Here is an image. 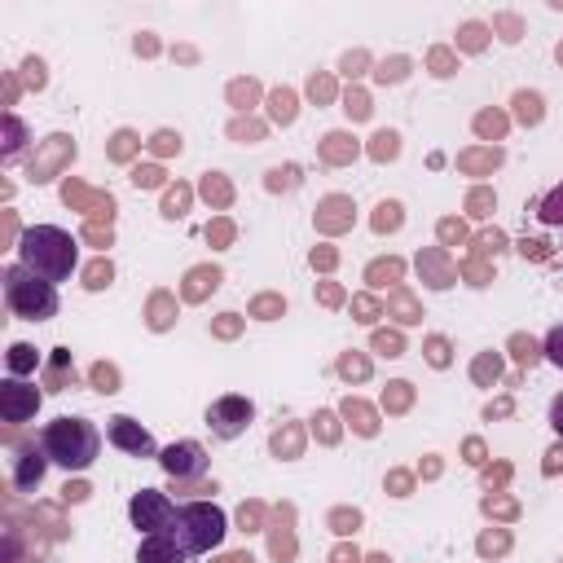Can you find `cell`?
<instances>
[{"mask_svg": "<svg viewBox=\"0 0 563 563\" xmlns=\"http://www.w3.org/2000/svg\"><path fill=\"white\" fill-rule=\"evenodd\" d=\"M22 145H26V132H22L18 114L9 110V114H4V145H0V158H4V163H13V158L22 154Z\"/></svg>", "mask_w": 563, "mask_h": 563, "instance_id": "cell-12", "label": "cell"}, {"mask_svg": "<svg viewBox=\"0 0 563 563\" xmlns=\"http://www.w3.org/2000/svg\"><path fill=\"white\" fill-rule=\"evenodd\" d=\"M40 400H44V391H40L35 383L9 374V378L0 383V422H9V427L31 422V418L40 413Z\"/></svg>", "mask_w": 563, "mask_h": 563, "instance_id": "cell-7", "label": "cell"}, {"mask_svg": "<svg viewBox=\"0 0 563 563\" xmlns=\"http://www.w3.org/2000/svg\"><path fill=\"white\" fill-rule=\"evenodd\" d=\"M537 211H541V220H545V224H563V180L541 198V207H537Z\"/></svg>", "mask_w": 563, "mask_h": 563, "instance_id": "cell-13", "label": "cell"}, {"mask_svg": "<svg viewBox=\"0 0 563 563\" xmlns=\"http://www.w3.org/2000/svg\"><path fill=\"white\" fill-rule=\"evenodd\" d=\"M128 519H132V528H136L141 537L167 532L172 519H176V501H172L167 493H158V488H141V493H132V501H128Z\"/></svg>", "mask_w": 563, "mask_h": 563, "instance_id": "cell-6", "label": "cell"}, {"mask_svg": "<svg viewBox=\"0 0 563 563\" xmlns=\"http://www.w3.org/2000/svg\"><path fill=\"white\" fill-rule=\"evenodd\" d=\"M251 422H255V405H251L246 396H238V391L216 396V400L207 405V427H211V435H220V440L246 435Z\"/></svg>", "mask_w": 563, "mask_h": 563, "instance_id": "cell-5", "label": "cell"}, {"mask_svg": "<svg viewBox=\"0 0 563 563\" xmlns=\"http://www.w3.org/2000/svg\"><path fill=\"white\" fill-rule=\"evenodd\" d=\"M167 532L180 541V550H185L189 559H202V554H211V550H220V545H224L229 519H224V510H220L216 501L189 497V501H180V506H176V519H172V528H167Z\"/></svg>", "mask_w": 563, "mask_h": 563, "instance_id": "cell-3", "label": "cell"}, {"mask_svg": "<svg viewBox=\"0 0 563 563\" xmlns=\"http://www.w3.org/2000/svg\"><path fill=\"white\" fill-rule=\"evenodd\" d=\"M189 554L180 550V541L172 537V532H150V537H141V545H136V563H185Z\"/></svg>", "mask_w": 563, "mask_h": 563, "instance_id": "cell-11", "label": "cell"}, {"mask_svg": "<svg viewBox=\"0 0 563 563\" xmlns=\"http://www.w3.org/2000/svg\"><path fill=\"white\" fill-rule=\"evenodd\" d=\"M31 365H35V347H31V343H13V347H9V374L31 369Z\"/></svg>", "mask_w": 563, "mask_h": 563, "instance_id": "cell-15", "label": "cell"}, {"mask_svg": "<svg viewBox=\"0 0 563 563\" xmlns=\"http://www.w3.org/2000/svg\"><path fill=\"white\" fill-rule=\"evenodd\" d=\"M0 290H4V308L22 321H53L57 317V286L44 282L40 273H31L26 264H4L0 273Z\"/></svg>", "mask_w": 563, "mask_h": 563, "instance_id": "cell-4", "label": "cell"}, {"mask_svg": "<svg viewBox=\"0 0 563 563\" xmlns=\"http://www.w3.org/2000/svg\"><path fill=\"white\" fill-rule=\"evenodd\" d=\"M40 444H44V453H48L53 466H62L66 475H79V471H88L97 462L101 431H97V422H88L79 413H62V418H53V422L40 427Z\"/></svg>", "mask_w": 563, "mask_h": 563, "instance_id": "cell-1", "label": "cell"}, {"mask_svg": "<svg viewBox=\"0 0 563 563\" xmlns=\"http://www.w3.org/2000/svg\"><path fill=\"white\" fill-rule=\"evenodd\" d=\"M18 264H26L31 273H40L44 282H66L70 273H75V264H79V242L66 233V229H57V224H31V229H22V238H18Z\"/></svg>", "mask_w": 563, "mask_h": 563, "instance_id": "cell-2", "label": "cell"}, {"mask_svg": "<svg viewBox=\"0 0 563 563\" xmlns=\"http://www.w3.org/2000/svg\"><path fill=\"white\" fill-rule=\"evenodd\" d=\"M550 427H554V435H563V391L550 400Z\"/></svg>", "mask_w": 563, "mask_h": 563, "instance_id": "cell-16", "label": "cell"}, {"mask_svg": "<svg viewBox=\"0 0 563 563\" xmlns=\"http://www.w3.org/2000/svg\"><path fill=\"white\" fill-rule=\"evenodd\" d=\"M541 356H545V361H550L554 369H563V321L545 330V343H541Z\"/></svg>", "mask_w": 563, "mask_h": 563, "instance_id": "cell-14", "label": "cell"}, {"mask_svg": "<svg viewBox=\"0 0 563 563\" xmlns=\"http://www.w3.org/2000/svg\"><path fill=\"white\" fill-rule=\"evenodd\" d=\"M106 444H114V449L128 453V457H158V453H163V449L154 444V435H150L136 418H128V413L106 418Z\"/></svg>", "mask_w": 563, "mask_h": 563, "instance_id": "cell-9", "label": "cell"}, {"mask_svg": "<svg viewBox=\"0 0 563 563\" xmlns=\"http://www.w3.org/2000/svg\"><path fill=\"white\" fill-rule=\"evenodd\" d=\"M158 466H163L176 484H189V479H202V475H207L211 457H207V449H202L198 440H172V444L158 453Z\"/></svg>", "mask_w": 563, "mask_h": 563, "instance_id": "cell-8", "label": "cell"}, {"mask_svg": "<svg viewBox=\"0 0 563 563\" xmlns=\"http://www.w3.org/2000/svg\"><path fill=\"white\" fill-rule=\"evenodd\" d=\"M13 484L22 488V493H31L40 479H44V466H48V453H44V444H40V435L31 440V444H18L13 449Z\"/></svg>", "mask_w": 563, "mask_h": 563, "instance_id": "cell-10", "label": "cell"}]
</instances>
